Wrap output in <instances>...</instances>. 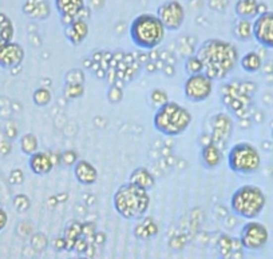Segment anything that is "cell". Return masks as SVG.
<instances>
[{
	"mask_svg": "<svg viewBox=\"0 0 273 259\" xmlns=\"http://www.w3.org/2000/svg\"><path fill=\"white\" fill-rule=\"evenodd\" d=\"M216 247L218 250L221 258L229 259L230 255H232V237H229L228 234H221L217 239V243H216Z\"/></svg>",
	"mask_w": 273,
	"mask_h": 259,
	"instance_id": "cell-26",
	"label": "cell"
},
{
	"mask_svg": "<svg viewBox=\"0 0 273 259\" xmlns=\"http://www.w3.org/2000/svg\"><path fill=\"white\" fill-rule=\"evenodd\" d=\"M263 64H264L263 58L256 51H249V52H246L240 59V66L248 74H256V72H259L263 68Z\"/></svg>",
	"mask_w": 273,
	"mask_h": 259,
	"instance_id": "cell-23",
	"label": "cell"
},
{
	"mask_svg": "<svg viewBox=\"0 0 273 259\" xmlns=\"http://www.w3.org/2000/svg\"><path fill=\"white\" fill-rule=\"evenodd\" d=\"M196 56L201 60L204 74L212 81L225 79L240 62L236 45L222 39H208L198 45Z\"/></svg>",
	"mask_w": 273,
	"mask_h": 259,
	"instance_id": "cell-1",
	"label": "cell"
},
{
	"mask_svg": "<svg viewBox=\"0 0 273 259\" xmlns=\"http://www.w3.org/2000/svg\"><path fill=\"white\" fill-rule=\"evenodd\" d=\"M53 246L56 251H63L66 250V239L64 237H56L53 241Z\"/></svg>",
	"mask_w": 273,
	"mask_h": 259,
	"instance_id": "cell-41",
	"label": "cell"
},
{
	"mask_svg": "<svg viewBox=\"0 0 273 259\" xmlns=\"http://www.w3.org/2000/svg\"><path fill=\"white\" fill-rule=\"evenodd\" d=\"M8 180L11 184H22L23 180H24V174H23V171L19 170V169L12 170L8 176Z\"/></svg>",
	"mask_w": 273,
	"mask_h": 259,
	"instance_id": "cell-40",
	"label": "cell"
},
{
	"mask_svg": "<svg viewBox=\"0 0 273 259\" xmlns=\"http://www.w3.org/2000/svg\"><path fill=\"white\" fill-rule=\"evenodd\" d=\"M30 245H31L32 250H35L36 253L45 251L49 246V239L43 232H36L30 238Z\"/></svg>",
	"mask_w": 273,
	"mask_h": 259,
	"instance_id": "cell-32",
	"label": "cell"
},
{
	"mask_svg": "<svg viewBox=\"0 0 273 259\" xmlns=\"http://www.w3.org/2000/svg\"><path fill=\"white\" fill-rule=\"evenodd\" d=\"M14 34L15 28L14 24H12V20H11L5 14L0 12V35L3 38V41H4L5 43L12 42Z\"/></svg>",
	"mask_w": 273,
	"mask_h": 259,
	"instance_id": "cell-25",
	"label": "cell"
},
{
	"mask_svg": "<svg viewBox=\"0 0 273 259\" xmlns=\"http://www.w3.org/2000/svg\"><path fill=\"white\" fill-rule=\"evenodd\" d=\"M149 100H150V104H152L153 107L160 108L161 106H164L165 103L169 102V96L166 94V91L161 88H154L149 95Z\"/></svg>",
	"mask_w": 273,
	"mask_h": 259,
	"instance_id": "cell-30",
	"label": "cell"
},
{
	"mask_svg": "<svg viewBox=\"0 0 273 259\" xmlns=\"http://www.w3.org/2000/svg\"><path fill=\"white\" fill-rule=\"evenodd\" d=\"M148 192L130 182L122 183L116 188L112 197L114 210L127 220L142 219L146 216V213L150 207V195Z\"/></svg>",
	"mask_w": 273,
	"mask_h": 259,
	"instance_id": "cell-2",
	"label": "cell"
},
{
	"mask_svg": "<svg viewBox=\"0 0 273 259\" xmlns=\"http://www.w3.org/2000/svg\"><path fill=\"white\" fill-rule=\"evenodd\" d=\"M229 259H244V253H242V250L233 251Z\"/></svg>",
	"mask_w": 273,
	"mask_h": 259,
	"instance_id": "cell-52",
	"label": "cell"
},
{
	"mask_svg": "<svg viewBox=\"0 0 273 259\" xmlns=\"http://www.w3.org/2000/svg\"><path fill=\"white\" fill-rule=\"evenodd\" d=\"M219 259H224V258H219Z\"/></svg>",
	"mask_w": 273,
	"mask_h": 259,
	"instance_id": "cell-58",
	"label": "cell"
},
{
	"mask_svg": "<svg viewBox=\"0 0 273 259\" xmlns=\"http://www.w3.org/2000/svg\"><path fill=\"white\" fill-rule=\"evenodd\" d=\"M24 60V48L16 42H8L0 47V67L12 70Z\"/></svg>",
	"mask_w": 273,
	"mask_h": 259,
	"instance_id": "cell-13",
	"label": "cell"
},
{
	"mask_svg": "<svg viewBox=\"0 0 273 259\" xmlns=\"http://www.w3.org/2000/svg\"><path fill=\"white\" fill-rule=\"evenodd\" d=\"M193 122L192 112L177 102L165 103L156 110L153 126L158 132L169 138L182 135Z\"/></svg>",
	"mask_w": 273,
	"mask_h": 259,
	"instance_id": "cell-3",
	"label": "cell"
},
{
	"mask_svg": "<svg viewBox=\"0 0 273 259\" xmlns=\"http://www.w3.org/2000/svg\"><path fill=\"white\" fill-rule=\"evenodd\" d=\"M228 167L237 175H253L261 167V155L252 143L234 144L228 152Z\"/></svg>",
	"mask_w": 273,
	"mask_h": 259,
	"instance_id": "cell-6",
	"label": "cell"
},
{
	"mask_svg": "<svg viewBox=\"0 0 273 259\" xmlns=\"http://www.w3.org/2000/svg\"><path fill=\"white\" fill-rule=\"evenodd\" d=\"M162 72H164L167 78H171V76L174 75V67L170 66V64H165L164 68H162Z\"/></svg>",
	"mask_w": 273,
	"mask_h": 259,
	"instance_id": "cell-46",
	"label": "cell"
},
{
	"mask_svg": "<svg viewBox=\"0 0 273 259\" xmlns=\"http://www.w3.org/2000/svg\"><path fill=\"white\" fill-rule=\"evenodd\" d=\"M63 95L67 99H79L85 95V85L79 83H64Z\"/></svg>",
	"mask_w": 273,
	"mask_h": 259,
	"instance_id": "cell-29",
	"label": "cell"
},
{
	"mask_svg": "<svg viewBox=\"0 0 273 259\" xmlns=\"http://www.w3.org/2000/svg\"><path fill=\"white\" fill-rule=\"evenodd\" d=\"M11 152V143L8 140H0V155L5 157Z\"/></svg>",
	"mask_w": 273,
	"mask_h": 259,
	"instance_id": "cell-43",
	"label": "cell"
},
{
	"mask_svg": "<svg viewBox=\"0 0 273 259\" xmlns=\"http://www.w3.org/2000/svg\"><path fill=\"white\" fill-rule=\"evenodd\" d=\"M268 11V8H267V4H264V3H261L260 1L259 3V15L264 14V12H267Z\"/></svg>",
	"mask_w": 273,
	"mask_h": 259,
	"instance_id": "cell-53",
	"label": "cell"
},
{
	"mask_svg": "<svg viewBox=\"0 0 273 259\" xmlns=\"http://www.w3.org/2000/svg\"><path fill=\"white\" fill-rule=\"evenodd\" d=\"M38 148H39V142H38L35 134L27 132L20 138V150H22L23 154L31 157L32 154L38 152Z\"/></svg>",
	"mask_w": 273,
	"mask_h": 259,
	"instance_id": "cell-24",
	"label": "cell"
},
{
	"mask_svg": "<svg viewBox=\"0 0 273 259\" xmlns=\"http://www.w3.org/2000/svg\"><path fill=\"white\" fill-rule=\"evenodd\" d=\"M76 259H89V258H86L85 255H79V257H76Z\"/></svg>",
	"mask_w": 273,
	"mask_h": 259,
	"instance_id": "cell-55",
	"label": "cell"
},
{
	"mask_svg": "<svg viewBox=\"0 0 273 259\" xmlns=\"http://www.w3.org/2000/svg\"><path fill=\"white\" fill-rule=\"evenodd\" d=\"M106 234L102 231H97L95 232L94 238H93V243H94L95 246H103L105 243H106Z\"/></svg>",
	"mask_w": 273,
	"mask_h": 259,
	"instance_id": "cell-42",
	"label": "cell"
},
{
	"mask_svg": "<svg viewBox=\"0 0 273 259\" xmlns=\"http://www.w3.org/2000/svg\"><path fill=\"white\" fill-rule=\"evenodd\" d=\"M78 159V154L74 150H66V151L60 152V159H59V165L63 167H74Z\"/></svg>",
	"mask_w": 273,
	"mask_h": 259,
	"instance_id": "cell-33",
	"label": "cell"
},
{
	"mask_svg": "<svg viewBox=\"0 0 273 259\" xmlns=\"http://www.w3.org/2000/svg\"><path fill=\"white\" fill-rule=\"evenodd\" d=\"M7 222H8V215L3 209H0V231L7 226Z\"/></svg>",
	"mask_w": 273,
	"mask_h": 259,
	"instance_id": "cell-45",
	"label": "cell"
},
{
	"mask_svg": "<svg viewBox=\"0 0 273 259\" xmlns=\"http://www.w3.org/2000/svg\"><path fill=\"white\" fill-rule=\"evenodd\" d=\"M129 35L137 47L152 51L164 42L166 28L157 15L141 14L133 19L129 28Z\"/></svg>",
	"mask_w": 273,
	"mask_h": 259,
	"instance_id": "cell-4",
	"label": "cell"
},
{
	"mask_svg": "<svg viewBox=\"0 0 273 259\" xmlns=\"http://www.w3.org/2000/svg\"><path fill=\"white\" fill-rule=\"evenodd\" d=\"M130 183L135 184L138 187L144 188L146 191H150L156 187V178L146 167H137L130 173Z\"/></svg>",
	"mask_w": 273,
	"mask_h": 259,
	"instance_id": "cell-20",
	"label": "cell"
},
{
	"mask_svg": "<svg viewBox=\"0 0 273 259\" xmlns=\"http://www.w3.org/2000/svg\"><path fill=\"white\" fill-rule=\"evenodd\" d=\"M157 16L166 31H178L185 22V8L178 0H167L157 8Z\"/></svg>",
	"mask_w": 273,
	"mask_h": 259,
	"instance_id": "cell-10",
	"label": "cell"
},
{
	"mask_svg": "<svg viewBox=\"0 0 273 259\" xmlns=\"http://www.w3.org/2000/svg\"><path fill=\"white\" fill-rule=\"evenodd\" d=\"M30 206H31V202H30L27 195L19 194L14 198V207L18 213H26L30 209Z\"/></svg>",
	"mask_w": 273,
	"mask_h": 259,
	"instance_id": "cell-35",
	"label": "cell"
},
{
	"mask_svg": "<svg viewBox=\"0 0 273 259\" xmlns=\"http://www.w3.org/2000/svg\"><path fill=\"white\" fill-rule=\"evenodd\" d=\"M87 35H89V24L86 20L76 19L64 26V36L71 44H82L86 41Z\"/></svg>",
	"mask_w": 273,
	"mask_h": 259,
	"instance_id": "cell-15",
	"label": "cell"
},
{
	"mask_svg": "<svg viewBox=\"0 0 273 259\" xmlns=\"http://www.w3.org/2000/svg\"><path fill=\"white\" fill-rule=\"evenodd\" d=\"M240 241H241L242 249L245 250H263L269 241L268 228L260 222L249 220L242 226L241 232H240Z\"/></svg>",
	"mask_w": 273,
	"mask_h": 259,
	"instance_id": "cell-8",
	"label": "cell"
},
{
	"mask_svg": "<svg viewBox=\"0 0 273 259\" xmlns=\"http://www.w3.org/2000/svg\"><path fill=\"white\" fill-rule=\"evenodd\" d=\"M54 162L51 158V154L46 151H38L35 154H32L30 159H28V167L30 170L35 175L43 176L51 173V170L54 169Z\"/></svg>",
	"mask_w": 273,
	"mask_h": 259,
	"instance_id": "cell-16",
	"label": "cell"
},
{
	"mask_svg": "<svg viewBox=\"0 0 273 259\" xmlns=\"http://www.w3.org/2000/svg\"><path fill=\"white\" fill-rule=\"evenodd\" d=\"M55 8L64 26L76 19L86 20L83 16V12L87 9L85 0H55Z\"/></svg>",
	"mask_w": 273,
	"mask_h": 259,
	"instance_id": "cell-12",
	"label": "cell"
},
{
	"mask_svg": "<svg viewBox=\"0 0 273 259\" xmlns=\"http://www.w3.org/2000/svg\"><path fill=\"white\" fill-rule=\"evenodd\" d=\"M188 243V235L185 234H177V235H171L169 239V247L173 251H179L184 249Z\"/></svg>",
	"mask_w": 273,
	"mask_h": 259,
	"instance_id": "cell-34",
	"label": "cell"
},
{
	"mask_svg": "<svg viewBox=\"0 0 273 259\" xmlns=\"http://www.w3.org/2000/svg\"><path fill=\"white\" fill-rule=\"evenodd\" d=\"M23 12L26 16L35 20H43L50 16L49 0H26L23 4Z\"/></svg>",
	"mask_w": 273,
	"mask_h": 259,
	"instance_id": "cell-18",
	"label": "cell"
},
{
	"mask_svg": "<svg viewBox=\"0 0 273 259\" xmlns=\"http://www.w3.org/2000/svg\"><path fill=\"white\" fill-rule=\"evenodd\" d=\"M185 72L190 75H196V74H201L204 72V66H202L201 60L196 56L192 55L185 60Z\"/></svg>",
	"mask_w": 273,
	"mask_h": 259,
	"instance_id": "cell-31",
	"label": "cell"
},
{
	"mask_svg": "<svg viewBox=\"0 0 273 259\" xmlns=\"http://www.w3.org/2000/svg\"><path fill=\"white\" fill-rule=\"evenodd\" d=\"M63 237L68 239V241H76L78 238L82 237V222L72 219L70 220L66 227H64V232H63Z\"/></svg>",
	"mask_w": 273,
	"mask_h": 259,
	"instance_id": "cell-27",
	"label": "cell"
},
{
	"mask_svg": "<svg viewBox=\"0 0 273 259\" xmlns=\"http://www.w3.org/2000/svg\"><path fill=\"white\" fill-rule=\"evenodd\" d=\"M53 99V94L47 87H39L35 89V92L32 94V100L38 107H46L49 106L50 102Z\"/></svg>",
	"mask_w": 273,
	"mask_h": 259,
	"instance_id": "cell-28",
	"label": "cell"
},
{
	"mask_svg": "<svg viewBox=\"0 0 273 259\" xmlns=\"http://www.w3.org/2000/svg\"><path fill=\"white\" fill-rule=\"evenodd\" d=\"M233 36L238 42H249L253 39V22L248 19L237 18L232 26Z\"/></svg>",
	"mask_w": 273,
	"mask_h": 259,
	"instance_id": "cell-21",
	"label": "cell"
},
{
	"mask_svg": "<svg viewBox=\"0 0 273 259\" xmlns=\"http://www.w3.org/2000/svg\"><path fill=\"white\" fill-rule=\"evenodd\" d=\"M76 182L82 186H93L98 180V170L93 163L86 159H79L72 167Z\"/></svg>",
	"mask_w": 273,
	"mask_h": 259,
	"instance_id": "cell-14",
	"label": "cell"
},
{
	"mask_svg": "<svg viewBox=\"0 0 273 259\" xmlns=\"http://www.w3.org/2000/svg\"><path fill=\"white\" fill-rule=\"evenodd\" d=\"M253 38L261 47L273 49V11H267L255 19Z\"/></svg>",
	"mask_w": 273,
	"mask_h": 259,
	"instance_id": "cell-11",
	"label": "cell"
},
{
	"mask_svg": "<svg viewBox=\"0 0 273 259\" xmlns=\"http://www.w3.org/2000/svg\"><path fill=\"white\" fill-rule=\"evenodd\" d=\"M134 237L141 241H150L153 238H156L160 232L158 224L154 222V219L152 216H144L142 219H139L138 223L135 224Z\"/></svg>",
	"mask_w": 273,
	"mask_h": 259,
	"instance_id": "cell-19",
	"label": "cell"
},
{
	"mask_svg": "<svg viewBox=\"0 0 273 259\" xmlns=\"http://www.w3.org/2000/svg\"><path fill=\"white\" fill-rule=\"evenodd\" d=\"M90 242L86 239L85 237L78 238L75 242V247H74V251H75L78 255H85L87 247H89Z\"/></svg>",
	"mask_w": 273,
	"mask_h": 259,
	"instance_id": "cell-39",
	"label": "cell"
},
{
	"mask_svg": "<svg viewBox=\"0 0 273 259\" xmlns=\"http://www.w3.org/2000/svg\"><path fill=\"white\" fill-rule=\"evenodd\" d=\"M95 232H97L95 223H93V222H85V223H82V237H85L87 241L91 239V242H93Z\"/></svg>",
	"mask_w": 273,
	"mask_h": 259,
	"instance_id": "cell-37",
	"label": "cell"
},
{
	"mask_svg": "<svg viewBox=\"0 0 273 259\" xmlns=\"http://www.w3.org/2000/svg\"><path fill=\"white\" fill-rule=\"evenodd\" d=\"M259 0H237L234 11L237 18L252 20L259 16Z\"/></svg>",
	"mask_w": 273,
	"mask_h": 259,
	"instance_id": "cell-22",
	"label": "cell"
},
{
	"mask_svg": "<svg viewBox=\"0 0 273 259\" xmlns=\"http://www.w3.org/2000/svg\"><path fill=\"white\" fill-rule=\"evenodd\" d=\"M215 81L204 72L188 76L184 83V95L189 102L202 103L208 100L213 94Z\"/></svg>",
	"mask_w": 273,
	"mask_h": 259,
	"instance_id": "cell-7",
	"label": "cell"
},
{
	"mask_svg": "<svg viewBox=\"0 0 273 259\" xmlns=\"http://www.w3.org/2000/svg\"><path fill=\"white\" fill-rule=\"evenodd\" d=\"M263 68H264V72L267 74V75H269V74H273V63H267V64H263ZM261 68V70H263Z\"/></svg>",
	"mask_w": 273,
	"mask_h": 259,
	"instance_id": "cell-50",
	"label": "cell"
},
{
	"mask_svg": "<svg viewBox=\"0 0 273 259\" xmlns=\"http://www.w3.org/2000/svg\"><path fill=\"white\" fill-rule=\"evenodd\" d=\"M267 205L264 191L255 184H244L230 197V210L238 218L255 220Z\"/></svg>",
	"mask_w": 273,
	"mask_h": 259,
	"instance_id": "cell-5",
	"label": "cell"
},
{
	"mask_svg": "<svg viewBox=\"0 0 273 259\" xmlns=\"http://www.w3.org/2000/svg\"><path fill=\"white\" fill-rule=\"evenodd\" d=\"M272 139H273V127H272Z\"/></svg>",
	"mask_w": 273,
	"mask_h": 259,
	"instance_id": "cell-56",
	"label": "cell"
},
{
	"mask_svg": "<svg viewBox=\"0 0 273 259\" xmlns=\"http://www.w3.org/2000/svg\"><path fill=\"white\" fill-rule=\"evenodd\" d=\"M240 88H241L242 92L245 95H248V96H253V94L257 91V85H256L255 82L249 81L240 82Z\"/></svg>",
	"mask_w": 273,
	"mask_h": 259,
	"instance_id": "cell-38",
	"label": "cell"
},
{
	"mask_svg": "<svg viewBox=\"0 0 273 259\" xmlns=\"http://www.w3.org/2000/svg\"><path fill=\"white\" fill-rule=\"evenodd\" d=\"M224 158V151H221L216 144L211 143L201 147L200 151V162L205 170H215L217 169Z\"/></svg>",
	"mask_w": 273,
	"mask_h": 259,
	"instance_id": "cell-17",
	"label": "cell"
},
{
	"mask_svg": "<svg viewBox=\"0 0 273 259\" xmlns=\"http://www.w3.org/2000/svg\"><path fill=\"white\" fill-rule=\"evenodd\" d=\"M122 98H123V91H122L121 87H118L115 85L110 86V88L108 91L109 102L112 103V104H116V103L121 102Z\"/></svg>",
	"mask_w": 273,
	"mask_h": 259,
	"instance_id": "cell-36",
	"label": "cell"
},
{
	"mask_svg": "<svg viewBox=\"0 0 273 259\" xmlns=\"http://www.w3.org/2000/svg\"><path fill=\"white\" fill-rule=\"evenodd\" d=\"M253 119H255L256 123H261V122L264 121V114L260 111H255V114H253Z\"/></svg>",
	"mask_w": 273,
	"mask_h": 259,
	"instance_id": "cell-49",
	"label": "cell"
},
{
	"mask_svg": "<svg viewBox=\"0 0 273 259\" xmlns=\"http://www.w3.org/2000/svg\"><path fill=\"white\" fill-rule=\"evenodd\" d=\"M94 246L95 245L93 243V242L90 243L89 247H87V250H86V254H85L86 258H89V259L94 258V255H95V247H94Z\"/></svg>",
	"mask_w": 273,
	"mask_h": 259,
	"instance_id": "cell-47",
	"label": "cell"
},
{
	"mask_svg": "<svg viewBox=\"0 0 273 259\" xmlns=\"http://www.w3.org/2000/svg\"><path fill=\"white\" fill-rule=\"evenodd\" d=\"M3 44H5V42L3 41V38H1V35H0V47H1Z\"/></svg>",
	"mask_w": 273,
	"mask_h": 259,
	"instance_id": "cell-54",
	"label": "cell"
},
{
	"mask_svg": "<svg viewBox=\"0 0 273 259\" xmlns=\"http://www.w3.org/2000/svg\"><path fill=\"white\" fill-rule=\"evenodd\" d=\"M237 215L234 214H229L228 216H225V226L228 228H234L236 227V224H237Z\"/></svg>",
	"mask_w": 273,
	"mask_h": 259,
	"instance_id": "cell-44",
	"label": "cell"
},
{
	"mask_svg": "<svg viewBox=\"0 0 273 259\" xmlns=\"http://www.w3.org/2000/svg\"><path fill=\"white\" fill-rule=\"evenodd\" d=\"M211 136L212 143L224 151L234 131V123L232 116L226 112H217L211 118Z\"/></svg>",
	"mask_w": 273,
	"mask_h": 259,
	"instance_id": "cell-9",
	"label": "cell"
},
{
	"mask_svg": "<svg viewBox=\"0 0 273 259\" xmlns=\"http://www.w3.org/2000/svg\"><path fill=\"white\" fill-rule=\"evenodd\" d=\"M68 259H76V258H68Z\"/></svg>",
	"mask_w": 273,
	"mask_h": 259,
	"instance_id": "cell-57",
	"label": "cell"
},
{
	"mask_svg": "<svg viewBox=\"0 0 273 259\" xmlns=\"http://www.w3.org/2000/svg\"><path fill=\"white\" fill-rule=\"evenodd\" d=\"M261 147H263V150H265V151H272L273 142H271V140H264V142L261 143Z\"/></svg>",
	"mask_w": 273,
	"mask_h": 259,
	"instance_id": "cell-48",
	"label": "cell"
},
{
	"mask_svg": "<svg viewBox=\"0 0 273 259\" xmlns=\"http://www.w3.org/2000/svg\"><path fill=\"white\" fill-rule=\"evenodd\" d=\"M158 68H157V63H154V62H150L146 64V71L149 72H156L157 71Z\"/></svg>",
	"mask_w": 273,
	"mask_h": 259,
	"instance_id": "cell-51",
	"label": "cell"
}]
</instances>
